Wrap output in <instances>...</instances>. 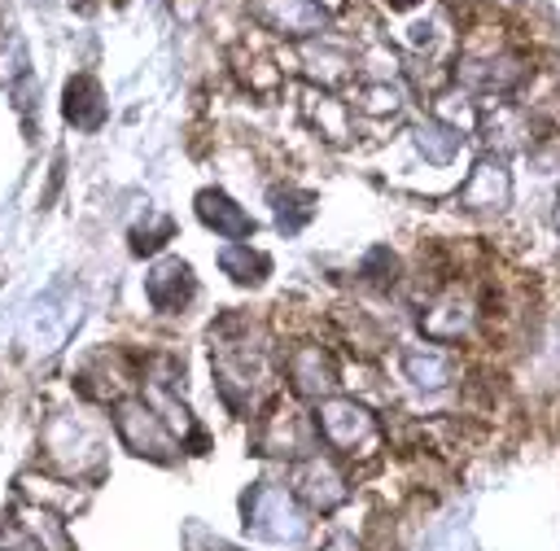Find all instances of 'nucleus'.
<instances>
[{"label":"nucleus","instance_id":"1","mask_svg":"<svg viewBox=\"0 0 560 551\" xmlns=\"http://www.w3.org/2000/svg\"><path fill=\"white\" fill-rule=\"evenodd\" d=\"M114 429H118V437H122L136 455H162V450L171 446V433H166L162 415L149 411L144 402H118Z\"/></svg>","mask_w":560,"mask_h":551},{"label":"nucleus","instance_id":"2","mask_svg":"<svg viewBox=\"0 0 560 551\" xmlns=\"http://www.w3.org/2000/svg\"><path fill=\"white\" fill-rule=\"evenodd\" d=\"M315 429L328 437V446H337V450H346V455H354V442L376 437L372 415H368L363 407H354V402H328V407L315 415Z\"/></svg>","mask_w":560,"mask_h":551},{"label":"nucleus","instance_id":"3","mask_svg":"<svg viewBox=\"0 0 560 551\" xmlns=\"http://www.w3.org/2000/svg\"><path fill=\"white\" fill-rule=\"evenodd\" d=\"M254 17L276 35H311L324 26V9L315 0H249Z\"/></svg>","mask_w":560,"mask_h":551},{"label":"nucleus","instance_id":"4","mask_svg":"<svg viewBox=\"0 0 560 551\" xmlns=\"http://www.w3.org/2000/svg\"><path fill=\"white\" fill-rule=\"evenodd\" d=\"M61 109H66V118H70L74 127H83V131L101 127V118H105L101 83H96L92 74H74V79L66 83V101H61Z\"/></svg>","mask_w":560,"mask_h":551},{"label":"nucleus","instance_id":"5","mask_svg":"<svg viewBox=\"0 0 560 551\" xmlns=\"http://www.w3.org/2000/svg\"><path fill=\"white\" fill-rule=\"evenodd\" d=\"M289 380H293L298 394H324V389H332V363H328V354H324L319 345L293 350V359H289Z\"/></svg>","mask_w":560,"mask_h":551},{"label":"nucleus","instance_id":"6","mask_svg":"<svg viewBox=\"0 0 560 551\" xmlns=\"http://www.w3.org/2000/svg\"><path fill=\"white\" fill-rule=\"evenodd\" d=\"M149 297H153L158 310H179L192 297V271L184 262H162L149 276Z\"/></svg>","mask_w":560,"mask_h":551},{"label":"nucleus","instance_id":"7","mask_svg":"<svg viewBox=\"0 0 560 551\" xmlns=\"http://www.w3.org/2000/svg\"><path fill=\"white\" fill-rule=\"evenodd\" d=\"M197 214L214 227V232H223V236H249V219H245V210L241 206H232L223 192H201L197 197Z\"/></svg>","mask_w":560,"mask_h":551},{"label":"nucleus","instance_id":"8","mask_svg":"<svg viewBox=\"0 0 560 551\" xmlns=\"http://www.w3.org/2000/svg\"><path fill=\"white\" fill-rule=\"evenodd\" d=\"M223 267H228L241 284H254V280H262L267 258H262V254H249L245 245H232V249H223Z\"/></svg>","mask_w":560,"mask_h":551},{"label":"nucleus","instance_id":"9","mask_svg":"<svg viewBox=\"0 0 560 551\" xmlns=\"http://www.w3.org/2000/svg\"><path fill=\"white\" fill-rule=\"evenodd\" d=\"M70 4H74L79 13H92V9H96V0H70Z\"/></svg>","mask_w":560,"mask_h":551},{"label":"nucleus","instance_id":"10","mask_svg":"<svg viewBox=\"0 0 560 551\" xmlns=\"http://www.w3.org/2000/svg\"><path fill=\"white\" fill-rule=\"evenodd\" d=\"M416 0H389V9H411Z\"/></svg>","mask_w":560,"mask_h":551}]
</instances>
